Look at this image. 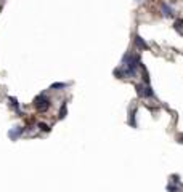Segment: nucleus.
<instances>
[{
  "label": "nucleus",
  "mask_w": 183,
  "mask_h": 192,
  "mask_svg": "<svg viewBox=\"0 0 183 192\" xmlns=\"http://www.w3.org/2000/svg\"><path fill=\"white\" fill-rule=\"evenodd\" d=\"M178 143H181V144H183V134H180V136H178Z\"/></svg>",
  "instance_id": "14"
},
{
  "label": "nucleus",
  "mask_w": 183,
  "mask_h": 192,
  "mask_svg": "<svg viewBox=\"0 0 183 192\" xmlns=\"http://www.w3.org/2000/svg\"><path fill=\"white\" fill-rule=\"evenodd\" d=\"M173 29L177 31L180 35H183V19H177L173 23Z\"/></svg>",
  "instance_id": "8"
},
{
  "label": "nucleus",
  "mask_w": 183,
  "mask_h": 192,
  "mask_svg": "<svg viewBox=\"0 0 183 192\" xmlns=\"http://www.w3.org/2000/svg\"><path fill=\"white\" fill-rule=\"evenodd\" d=\"M34 106H36V109L39 111V112H47L48 109H50V99L47 98V95L45 93H40L36 99H34Z\"/></svg>",
  "instance_id": "2"
},
{
  "label": "nucleus",
  "mask_w": 183,
  "mask_h": 192,
  "mask_svg": "<svg viewBox=\"0 0 183 192\" xmlns=\"http://www.w3.org/2000/svg\"><path fill=\"white\" fill-rule=\"evenodd\" d=\"M167 190H169V192H178V190H180V187H178V186H175V184H172V183H170V184H169V186H167Z\"/></svg>",
  "instance_id": "13"
},
{
  "label": "nucleus",
  "mask_w": 183,
  "mask_h": 192,
  "mask_svg": "<svg viewBox=\"0 0 183 192\" xmlns=\"http://www.w3.org/2000/svg\"><path fill=\"white\" fill-rule=\"evenodd\" d=\"M133 42H135V47H137L138 50H148V43L145 42V39L140 37V35H135Z\"/></svg>",
  "instance_id": "6"
},
{
  "label": "nucleus",
  "mask_w": 183,
  "mask_h": 192,
  "mask_svg": "<svg viewBox=\"0 0 183 192\" xmlns=\"http://www.w3.org/2000/svg\"><path fill=\"white\" fill-rule=\"evenodd\" d=\"M8 101H10V106L13 109H16V111H19V103H18V99L16 98H13V96H10L8 98Z\"/></svg>",
  "instance_id": "9"
},
{
  "label": "nucleus",
  "mask_w": 183,
  "mask_h": 192,
  "mask_svg": "<svg viewBox=\"0 0 183 192\" xmlns=\"http://www.w3.org/2000/svg\"><path fill=\"white\" fill-rule=\"evenodd\" d=\"M142 67V59H140V55L129 51L124 55V58L121 61V66L114 70V75L117 79H127V77H135L138 69Z\"/></svg>",
  "instance_id": "1"
},
{
  "label": "nucleus",
  "mask_w": 183,
  "mask_h": 192,
  "mask_svg": "<svg viewBox=\"0 0 183 192\" xmlns=\"http://www.w3.org/2000/svg\"><path fill=\"white\" fill-rule=\"evenodd\" d=\"M37 126H39V130H40V131H45V133L50 131V126H48L47 123H42V122H40V123H37Z\"/></svg>",
  "instance_id": "12"
},
{
  "label": "nucleus",
  "mask_w": 183,
  "mask_h": 192,
  "mask_svg": "<svg viewBox=\"0 0 183 192\" xmlns=\"http://www.w3.org/2000/svg\"><path fill=\"white\" fill-rule=\"evenodd\" d=\"M23 133H24V128H23V126H13L11 130L8 131V138H10L11 141H16Z\"/></svg>",
  "instance_id": "4"
},
{
  "label": "nucleus",
  "mask_w": 183,
  "mask_h": 192,
  "mask_svg": "<svg viewBox=\"0 0 183 192\" xmlns=\"http://www.w3.org/2000/svg\"><path fill=\"white\" fill-rule=\"evenodd\" d=\"M137 2H142V0H137Z\"/></svg>",
  "instance_id": "15"
},
{
  "label": "nucleus",
  "mask_w": 183,
  "mask_h": 192,
  "mask_svg": "<svg viewBox=\"0 0 183 192\" xmlns=\"http://www.w3.org/2000/svg\"><path fill=\"white\" fill-rule=\"evenodd\" d=\"M135 114H137V107L130 109V112H129V125H130L132 128H135V126H137V122H135Z\"/></svg>",
  "instance_id": "7"
},
{
  "label": "nucleus",
  "mask_w": 183,
  "mask_h": 192,
  "mask_svg": "<svg viewBox=\"0 0 183 192\" xmlns=\"http://www.w3.org/2000/svg\"><path fill=\"white\" fill-rule=\"evenodd\" d=\"M68 87V83H53L52 87H50V90H61V88H66Z\"/></svg>",
  "instance_id": "11"
},
{
  "label": "nucleus",
  "mask_w": 183,
  "mask_h": 192,
  "mask_svg": "<svg viewBox=\"0 0 183 192\" xmlns=\"http://www.w3.org/2000/svg\"><path fill=\"white\" fill-rule=\"evenodd\" d=\"M135 88H137V95L140 98H156V95H154V91L150 85L140 83V85H135Z\"/></svg>",
  "instance_id": "3"
},
{
  "label": "nucleus",
  "mask_w": 183,
  "mask_h": 192,
  "mask_svg": "<svg viewBox=\"0 0 183 192\" xmlns=\"http://www.w3.org/2000/svg\"><path fill=\"white\" fill-rule=\"evenodd\" d=\"M66 103H68V101H63V103H61V107H60V119H64V117H66Z\"/></svg>",
  "instance_id": "10"
},
{
  "label": "nucleus",
  "mask_w": 183,
  "mask_h": 192,
  "mask_svg": "<svg viewBox=\"0 0 183 192\" xmlns=\"http://www.w3.org/2000/svg\"><path fill=\"white\" fill-rule=\"evenodd\" d=\"M161 11H162V15L165 18H170L173 15V8H172V6H169V3H165V2L161 3Z\"/></svg>",
  "instance_id": "5"
}]
</instances>
